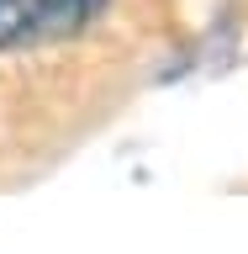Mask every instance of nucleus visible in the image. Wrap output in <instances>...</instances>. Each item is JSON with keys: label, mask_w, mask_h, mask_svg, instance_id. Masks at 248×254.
Masks as SVG:
<instances>
[{"label": "nucleus", "mask_w": 248, "mask_h": 254, "mask_svg": "<svg viewBox=\"0 0 248 254\" xmlns=\"http://www.w3.org/2000/svg\"><path fill=\"white\" fill-rule=\"evenodd\" d=\"M111 0H0V59L58 48L100 27Z\"/></svg>", "instance_id": "obj_1"}]
</instances>
